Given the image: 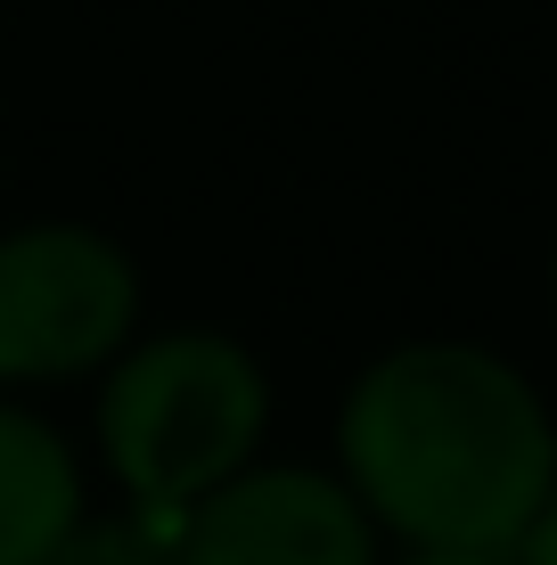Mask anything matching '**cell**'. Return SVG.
Returning a JSON list of instances; mask_svg holds the SVG:
<instances>
[{"mask_svg":"<svg viewBox=\"0 0 557 565\" xmlns=\"http://www.w3.org/2000/svg\"><path fill=\"white\" fill-rule=\"evenodd\" d=\"M140 279L99 230L42 222L0 238V377H83L131 337Z\"/></svg>","mask_w":557,"mask_h":565,"instance_id":"3","label":"cell"},{"mask_svg":"<svg viewBox=\"0 0 557 565\" xmlns=\"http://www.w3.org/2000/svg\"><path fill=\"white\" fill-rule=\"evenodd\" d=\"M516 565H557V483H549L542 516H533V533L516 541Z\"/></svg>","mask_w":557,"mask_h":565,"instance_id":"7","label":"cell"},{"mask_svg":"<svg viewBox=\"0 0 557 565\" xmlns=\"http://www.w3.org/2000/svg\"><path fill=\"white\" fill-rule=\"evenodd\" d=\"M549 303H557V255H549Z\"/></svg>","mask_w":557,"mask_h":565,"instance_id":"9","label":"cell"},{"mask_svg":"<svg viewBox=\"0 0 557 565\" xmlns=\"http://www.w3.org/2000/svg\"><path fill=\"white\" fill-rule=\"evenodd\" d=\"M344 483L418 550L516 557L557 483V426L508 361L475 344H401L336 418Z\"/></svg>","mask_w":557,"mask_h":565,"instance_id":"1","label":"cell"},{"mask_svg":"<svg viewBox=\"0 0 557 565\" xmlns=\"http://www.w3.org/2000/svg\"><path fill=\"white\" fill-rule=\"evenodd\" d=\"M181 533H189V509L124 500L115 516H83L74 524V533L50 550V565H181Z\"/></svg>","mask_w":557,"mask_h":565,"instance_id":"6","label":"cell"},{"mask_svg":"<svg viewBox=\"0 0 557 565\" xmlns=\"http://www.w3.org/2000/svg\"><path fill=\"white\" fill-rule=\"evenodd\" d=\"M410 565H508V557H484V550H418Z\"/></svg>","mask_w":557,"mask_h":565,"instance_id":"8","label":"cell"},{"mask_svg":"<svg viewBox=\"0 0 557 565\" xmlns=\"http://www.w3.org/2000/svg\"><path fill=\"white\" fill-rule=\"evenodd\" d=\"M181 565H377V524L336 476L246 467L189 509Z\"/></svg>","mask_w":557,"mask_h":565,"instance_id":"4","label":"cell"},{"mask_svg":"<svg viewBox=\"0 0 557 565\" xmlns=\"http://www.w3.org/2000/svg\"><path fill=\"white\" fill-rule=\"evenodd\" d=\"M263 418H271L263 369L229 337L181 328V337H157L131 361H115L107 402H99V443L124 500L197 509L229 476L255 467Z\"/></svg>","mask_w":557,"mask_h":565,"instance_id":"2","label":"cell"},{"mask_svg":"<svg viewBox=\"0 0 557 565\" xmlns=\"http://www.w3.org/2000/svg\"><path fill=\"white\" fill-rule=\"evenodd\" d=\"M74 524H83L74 451L42 418L0 411V565H50Z\"/></svg>","mask_w":557,"mask_h":565,"instance_id":"5","label":"cell"}]
</instances>
